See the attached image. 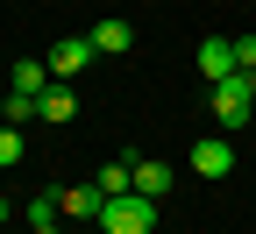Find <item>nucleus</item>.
I'll return each mask as SVG.
<instances>
[{
  "instance_id": "12",
  "label": "nucleus",
  "mask_w": 256,
  "mask_h": 234,
  "mask_svg": "<svg viewBox=\"0 0 256 234\" xmlns=\"http://www.w3.org/2000/svg\"><path fill=\"white\" fill-rule=\"evenodd\" d=\"M57 220H64L57 192H36V199H28V227H57Z\"/></svg>"
},
{
  "instance_id": "16",
  "label": "nucleus",
  "mask_w": 256,
  "mask_h": 234,
  "mask_svg": "<svg viewBox=\"0 0 256 234\" xmlns=\"http://www.w3.org/2000/svg\"><path fill=\"white\" fill-rule=\"evenodd\" d=\"M36 234H64V227H36Z\"/></svg>"
},
{
  "instance_id": "7",
  "label": "nucleus",
  "mask_w": 256,
  "mask_h": 234,
  "mask_svg": "<svg viewBox=\"0 0 256 234\" xmlns=\"http://www.w3.org/2000/svg\"><path fill=\"white\" fill-rule=\"evenodd\" d=\"M200 71H206V85H220V78L235 71V43H228V36H206V43H200Z\"/></svg>"
},
{
  "instance_id": "14",
  "label": "nucleus",
  "mask_w": 256,
  "mask_h": 234,
  "mask_svg": "<svg viewBox=\"0 0 256 234\" xmlns=\"http://www.w3.org/2000/svg\"><path fill=\"white\" fill-rule=\"evenodd\" d=\"M235 71H256V36H235Z\"/></svg>"
},
{
  "instance_id": "18",
  "label": "nucleus",
  "mask_w": 256,
  "mask_h": 234,
  "mask_svg": "<svg viewBox=\"0 0 256 234\" xmlns=\"http://www.w3.org/2000/svg\"><path fill=\"white\" fill-rule=\"evenodd\" d=\"M100 234H107V227H100Z\"/></svg>"
},
{
  "instance_id": "10",
  "label": "nucleus",
  "mask_w": 256,
  "mask_h": 234,
  "mask_svg": "<svg viewBox=\"0 0 256 234\" xmlns=\"http://www.w3.org/2000/svg\"><path fill=\"white\" fill-rule=\"evenodd\" d=\"M78 114V92L64 85V78H50V92H43V121H72Z\"/></svg>"
},
{
  "instance_id": "17",
  "label": "nucleus",
  "mask_w": 256,
  "mask_h": 234,
  "mask_svg": "<svg viewBox=\"0 0 256 234\" xmlns=\"http://www.w3.org/2000/svg\"><path fill=\"white\" fill-rule=\"evenodd\" d=\"M249 85H256V71H249Z\"/></svg>"
},
{
  "instance_id": "11",
  "label": "nucleus",
  "mask_w": 256,
  "mask_h": 234,
  "mask_svg": "<svg viewBox=\"0 0 256 234\" xmlns=\"http://www.w3.org/2000/svg\"><path fill=\"white\" fill-rule=\"evenodd\" d=\"M0 121H8V128H22V121H43V99H36V92H8Z\"/></svg>"
},
{
  "instance_id": "1",
  "label": "nucleus",
  "mask_w": 256,
  "mask_h": 234,
  "mask_svg": "<svg viewBox=\"0 0 256 234\" xmlns=\"http://www.w3.org/2000/svg\"><path fill=\"white\" fill-rule=\"evenodd\" d=\"M206 107H214V121H220V135L249 128V121H256V85H249V71H228L220 85H206Z\"/></svg>"
},
{
  "instance_id": "2",
  "label": "nucleus",
  "mask_w": 256,
  "mask_h": 234,
  "mask_svg": "<svg viewBox=\"0 0 256 234\" xmlns=\"http://www.w3.org/2000/svg\"><path fill=\"white\" fill-rule=\"evenodd\" d=\"M100 227H107V234H150V227H156V199H142V192L107 199V206H100Z\"/></svg>"
},
{
  "instance_id": "8",
  "label": "nucleus",
  "mask_w": 256,
  "mask_h": 234,
  "mask_svg": "<svg viewBox=\"0 0 256 234\" xmlns=\"http://www.w3.org/2000/svg\"><path fill=\"white\" fill-rule=\"evenodd\" d=\"M136 192H142V199H164V192H171V163H164V156H136Z\"/></svg>"
},
{
  "instance_id": "15",
  "label": "nucleus",
  "mask_w": 256,
  "mask_h": 234,
  "mask_svg": "<svg viewBox=\"0 0 256 234\" xmlns=\"http://www.w3.org/2000/svg\"><path fill=\"white\" fill-rule=\"evenodd\" d=\"M8 220H14V206H8V199H0V227H8Z\"/></svg>"
},
{
  "instance_id": "6",
  "label": "nucleus",
  "mask_w": 256,
  "mask_h": 234,
  "mask_svg": "<svg viewBox=\"0 0 256 234\" xmlns=\"http://www.w3.org/2000/svg\"><path fill=\"white\" fill-rule=\"evenodd\" d=\"M86 36H92V50H100V57H121L128 43H136V28H128L121 14H107V21H92V28H86Z\"/></svg>"
},
{
  "instance_id": "9",
  "label": "nucleus",
  "mask_w": 256,
  "mask_h": 234,
  "mask_svg": "<svg viewBox=\"0 0 256 234\" xmlns=\"http://www.w3.org/2000/svg\"><path fill=\"white\" fill-rule=\"evenodd\" d=\"M14 92H36V99H43V92H50V57H22V64H14Z\"/></svg>"
},
{
  "instance_id": "13",
  "label": "nucleus",
  "mask_w": 256,
  "mask_h": 234,
  "mask_svg": "<svg viewBox=\"0 0 256 234\" xmlns=\"http://www.w3.org/2000/svg\"><path fill=\"white\" fill-rule=\"evenodd\" d=\"M8 163H22V128L0 121V171H8Z\"/></svg>"
},
{
  "instance_id": "4",
  "label": "nucleus",
  "mask_w": 256,
  "mask_h": 234,
  "mask_svg": "<svg viewBox=\"0 0 256 234\" xmlns=\"http://www.w3.org/2000/svg\"><path fill=\"white\" fill-rule=\"evenodd\" d=\"M92 57H100V50H92V36H64V43H50V78H78Z\"/></svg>"
},
{
  "instance_id": "3",
  "label": "nucleus",
  "mask_w": 256,
  "mask_h": 234,
  "mask_svg": "<svg viewBox=\"0 0 256 234\" xmlns=\"http://www.w3.org/2000/svg\"><path fill=\"white\" fill-rule=\"evenodd\" d=\"M192 171H200V178H228L235 171V142L228 135H200V142H192Z\"/></svg>"
},
{
  "instance_id": "5",
  "label": "nucleus",
  "mask_w": 256,
  "mask_h": 234,
  "mask_svg": "<svg viewBox=\"0 0 256 234\" xmlns=\"http://www.w3.org/2000/svg\"><path fill=\"white\" fill-rule=\"evenodd\" d=\"M57 206H64V220H100L107 192L100 185H57Z\"/></svg>"
}]
</instances>
